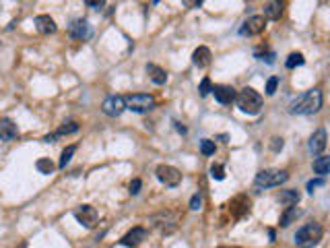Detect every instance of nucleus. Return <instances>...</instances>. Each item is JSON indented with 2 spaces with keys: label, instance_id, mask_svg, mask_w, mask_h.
<instances>
[{
  "label": "nucleus",
  "instance_id": "nucleus-1",
  "mask_svg": "<svg viewBox=\"0 0 330 248\" xmlns=\"http://www.w3.org/2000/svg\"><path fill=\"white\" fill-rule=\"evenodd\" d=\"M322 108V91L320 89H309L308 93L299 95L295 102L289 106L291 114H316Z\"/></svg>",
  "mask_w": 330,
  "mask_h": 248
},
{
  "label": "nucleus",
  "instance_id": "nucleus-2",
  "mask_svg": "<svg viewBox=\"0 0 330 248\" xmlns=\"http://www.w3.org/2000/svg\"><path fill=\"white\" fill-rule=\"evenodd\" d=\"M324 236V229L318 222H309L306 225H301L295 232V246L297 248H314L320 244Z\"/></svg>",
  "mask_w": 330,
  "mask_h": 248
},
{
  "label": "nucleus",
  "instance_id": "nucleus-3",
  "mask_svg": "<svg viewBox=\"0 0 330 248\" xmlns=\"http://www.w3.org/2000/svg\"><path fill=\"white\" fill-rule=\"evenodd\" d=\"M235 104L244 114L256 116V114H260V110H262V95L252 87H244L240 93H237Z\"/></svg>",
  "mask_w": 330,
  "mask_h": 248
},
{
  "label": "nucleus",
  "instance_id": "nucleus-4",
  "mask_svg": "<svg viewBox=\"0 0 330 248\" xmlns=\"http://www.w3.org/2000/svg\"><path fill=\"white\" fill-rule=\"evenodd\" d=\"M287 180H289L287 170H262L256 174L254 184L258 188H274V186H281Z\"/></svg>",
  "mask_w": 330,
  "mask_h": 248
},
{
  "label": "nucleus",
  "instance_id": "nucleus-5",
  "mask_svg": "<svg viewBox=\"0 0 330 248\" xmlns=\"http://www.w3.org/2000/svg\"><path fill=\"white\" fill-rule=\"evenodd\" d=\"M126 102V110H130V112H136V114H144V112H151L155 108V97L149 95V93H130L124 97Z\"/></svg>",
  "mask_w": 330,
  "mask_h": 248
},
{
  "label": "nucleus",
  "instance_id": "nucleus-6",
  "mask_svg": "<svg viewBox=\"0 0 330 248\" xmlns=\"http://www.w3.org/2000/svg\"><path fill=\"white\" fill-rule=\"evenodd\" d=\"M155 174H157L159 182H163L165 186H178L182 182V172L178 168H173V165H167V163L157 165Z\"/></svg>",
  "mask_w": 330,
  "mask_h": 248
},
{
  "label": "nucleus",
  "instance_id": "nucleus-7",
  "mask_svg": "<svg viewBox=\"0 0 330 248\" xmlns=\"http://www.w3.org/2000/svg\"><path fill=\"white\" fill-rule=\"evenodd\" d=\"M126 110V102H124V97L122 95H109L103 99V104H102V112L109 118H118L122 112Z\"/></svg>",
  "mask_w": 330,
  "mask_h": 248
},
{
  "label": "nucleus",
  "instance_id": "nucleus-8",
  "mask_svg": "<svg viewBox=\"0 0 330 248\" xmlns=\"http://www.w3.org/2000/svg\"><path fill=\"white\" fill-rule=\"evenodd\" d=\"M75 217H77V222H79L81 225H85L87 229L95 227V225H97V219H99L97 209L91 207V205H81V207L75 211Z\"/></svg>",
  "mask_w": 330,
  "mask_h": 248
},
{
  "label": "nucleus",
  "instance_id": "nucleus-9",
  "mask_svg": "<svg viewBox=\"0 0 330 248\" xmlns=\"http://www.w3.org/2000/svg\"><path fill=\"white\" fill-rule=\"evenodd\" d=\"M326 143H328V135H326V131H324V128H318V131L309 136L308 149H309V153L320 155V153L326 149Z\"/></svg>",
  "mask_w": 330,
  "mask_h": 248
},
{
  "label": "nucleus",
  "instance_id": "nucleus-10",
  "mask_svg": "<svg viewBox=\"0 0 330 248\" xmlns=\"http://www.w3.org/2000/svg\"><path fill=\"white\" fill-rule=\"evenodd\" d=\"M213 95L219 104H223V106H229V104H233L235 102V89L231 85H213Z\"/></svg>",
  "mask_w": 330,
  "mask_h": 248
},
{
  "label": "nucleus",
  "instance_id": "nucleus-11",
  "mask_svg": "<svg viewBox=\"0 0 330 248\" xmlns=\"http://www.w3.org/2000/svg\"><path fill=\"white\" fill-rule=\"evenodd\" d=\"M146 236H149V232H146L144 227H132L128 234H124L122 238H120V244L122 246H139L143 240H146Z\"/></svg>",
  "mask_w": 330,
  "mask_h": 248
},
{
  "label": "nucleus",
  "instance_id": "nucleus-12",
  "mask_svg": "<svg viewBox=\"0 0 330 248\" xmlns=\"http://www.w3.org/2000/svg\"><path fill=\"white\" fill-rule=\"evenodd\" d=\"M264 27H267V17H260V15H256V17H250L244 27H242V33L244 35H258L264 31Z\"/></svg>",
  "mask_w": 330,
  "mask_h": 248
},
{
  "label": "nucleus",
  "instance_id": "nucleus-13",
  "mask_svg": "<svg viewBox=\"0 0 330 248\" xmlns=\"http://www.w3.org/2000/svg\"><path fill=\"white\" fill-rule=\"evenodd\" d=\"M68 33L72 40H87V38H91V27L85 19H77L68 27Z\"/></svg>",
  "mask_w": 330,
  "mask_h": 248
},
{
  "label": "nucleus",
  "instance_id": "nucleus-14",
  "mask_svg": "<svg viewBox=\"0 0 330 248\" xmlns=\"http://www.w3.org/2000/svg\"><path fill=\"white\" fill-rule=\"evenodd\" d=\"M17 135H19V128H17V124L11 118H0V141L8 143L17 139Z\"/></svg>",
  "mask_w": 330,
  "mask_h": 248
},
{
  "label": "nucleus",
  "instance_id": "nucleus-15",
  "mask_svg": "<svg viewBox=\"0 0 330 248\" xmlns=\"http://www.w3.org/2000/svg\"><path fill=\"white\" fill-rule=\"evenodd\" d=\"M35 27H38V31L41 35H52V33L58 31V25L50 15H38L35 17Z\"/></svg>",
  "mask_w": 330,
  "mask_h": 248
},
{
  "label": "nucleus",
  "instance_id": "nucleus-16",
  "mask_svg": "<svg viewBox=\"0 0 330 248\" xmlns=\"http://www.w3.org/2000/svg\"><path fill=\"white\" fill-rule=\"evenodd\" d=\"M283 13H285V0H272V2H268L267 8H264V17L270 21H279Z\"/></svg>",
  "mask_w": 330,
  "mask_h": 248
},
{
  "label": "nucleus",
  "instance_id": "nucleus-17",
  "mask_svg": "<svg viewBox=\"0 0 330 248\" xmlns=\"http://www.w3.org/2000/svg\"><path fill=\"white\" fill-rule=\"evenodd\" d=\"M210 58H213V54H210L206 45H200V48H196L194 54H192V62H194L198 68H206L210 64Z\"/></svg>",
  "mask_w": 330,
  "mask_h": 248
},
{
  "label": "nucleus",
  "instance_id": "nucleus-18",
  "mask_svg": "<svg viewBox=\"0 0 330 248\" xmlns=\"http://www.w3.org/2000/svg\"><path fill=\"white\" fill-rule=\"evenodd\" d=\"M146 75L151 77V81L155 85H163L165 81H167V75H165V70L157 64H146Z\"/></svg>",
  "mask_w": 330,
  "mask_h": 248
},
{
  "label": "nucleus",
  "instance_id": "nucleus-19",
  "mask_svg": "<svg viewBox=\"0 0 330 248\" xmlns=\"http://www.w3.org/2000/svg\"><path fill=\"white\" fill-rule=\"evenodd\" d=\"M314 172L318 174V176H328L330 174V155H320V158H316L314 161Z\"/></svg>",
  "mask_w": 330,
  "mask_h": 248
},
{
  "label": "nucleus",
  "instance_id": "nucleus-20",
  "mask_svg": "<svg viewBox=\"0 0 330 248\" xmlns=\"http://www.w3.org/2000/svg\"><path fill=\"white\" fill-rule=\"evenodd\" d=\"M279 201H281L283 205L291 207V205H297V203H299V201H301V195H299V190H295V188L283 190V192H281V197H279Z\"/></svg>",
  "mask_w": 330,
  "mask_h": 248
},
{
  "label": "nucleus",
  "instance_id": "nucleus-21",
  "mask_svg": "<svg viewBox=\"0 0 330 248\" xmlns=\"http://www.w3.org/2000/svg\"><path fill=\"white\" fill-rule=\"evenodd\" d=\"M301 215V211L295 207V205H291V207H287V211L285 213L281 215V227H289L293 222H295V219Z\"/></svg>",
  "mask_w": 330,
  "mask_h": 248
},
{
  "label": "nucleus",
  "instance_id": "nucleus-22",
  "mask_svg": "<svg viewBox=\"0 0 330 248\" xmlns=\"http://www.w3.org/2000/svg\"><path fill=\"white\" fill-rule=\"evenodd\" d=\"M35 168H38L41 174H52V172H54V168H56V165L52 163V159H48V158H41V159H38V161H35Z\"/></svg>",
  "mask_w": 330,
  "mask_h": 248
},
{
  "label": "nucleus",
  "instance_id": "nucleus-23",
  "mask_svg": "<svg viewBox=\"0 0 330 248\" xmlns=\"http://www.w3.org/2000/svg\"><path fill=\"white\" fill-rule=\"evenodd\" d=\"M306 62V58H304V54H299V52H293V54H289V58H287V68H295V67H301V64Z\"/></svg>",
  "mask_w": 330,
  "mask_h": 248
},
{
  "label": "nucleus",
  "instance_id": "nucleus-24",
  "mask_svg": "<svg viewBox=\"0 0 330 248\" xmlns=\"http://www.w3.org/2000/svg\"><path fill=\"white\" fill-rule=\"evenodd\" d=\"M75 151H77V145H68L66 149L62 151V158H60V168H66V163L72 159V155H75Z\"/></svg>",
  "mask_w": 330,
  "mask_h": 248
},
{
  "label": "nucleus",
  "instance_id": "nucleus-25",
  "mask_svg": "<svg viewBox=\"0 0 330 248\" xmlns=\"http://www.w3.org/2000/svg\"><path fill=\"white\" fill-rule=\"evenodd\" d=\"M77 131H79V124L77 122H66L64 126H60L54 135H56V136H64V135H72V133H77Z\"/></svg>",
  "mask_w": 330,
  "mask_h": 248
},
{
  "label": "nucleus",
  "instance_id": "nucleus-26",
  "mask_svg": "<svg viewBox=\"0 0 330 248\" xmlns=\"http://www.w3.org/2000/svg\"><path fill=\"white\" fill-rule=\"evenodd\" d=\"M215 143L213 141H208V139H203L200 141V151H203V155H215Z\"/></svg>",
  "mask_w": 330,
  "mask_h": 248
},
{
  "label": "nucleus",
  "instance_id": "nucleus-27",
  "mask_svg": "<svg viewBox=\"0 0 330 248\" xmlns=\"http://www.w3.org/2000/svg\"><path fill=\"white\" fill-rule=\"evenodd\" d=\"M210 176H213L215 180H223L225 178V168L223 165H219V163H213L210 165Z\"/></svg>",
  "mask_w": 330,
  "mask_h": 248
},
{
  "label": "nucleus",
  "instance_id": "nucleus-28",
  "mask_svg": "<svg viewBox=\"0 0 330 248\" xmlns=\"http://www.w3.org/2000/svg\"><path fill=\"white\" fill-rule=\"evenodd\" d=\"M198 91H200V95H208V93H213V83H210V79L208 77H205L203 79V83H200V87H198Z\"/></svg>",
  "mask_w": 330,
  "mask_h": 248
},
{
  "label": "nucleus",
  "instance_id": "nucleus-29",
  "mask_svg": "<svg viewBox=\"0 0 330 248\" xmlns=\"http://www.w3.org/2000/svg\"><path fill=\"white\" fill-rule=\"evenodd\" d=\"M277 87H279V77H270L267 81V95H274V93H277Z\"/></svg>",
  "mask_w": 330,
  "mask_h": 248
},
{
  "label": "nucleus",
  "instance_id": "nucleus-30",
  "mask_svg": "<svg viewBox=\"0 0 330 248\" xmlns=\"http://www.w3.org/2000/svg\"><path fill=\"white\" fill-rule=\"evenodd\" d=\"M200 207H203V197H200V195H194V197L190 199V209H192V211H198Z\"/></svg>",
  "mask_w": 330,
  "mask_h": 248
},
{
  "label": "nucleus",
  "instance_id": "nucleus-31",
  "mask_svg": "<svg viewBox=\"0 0 330 248\" xmlns=\"http://www.w3.org/2000/svg\"><path fill=\"white\" fill-rule=\"evenodd\" d=\"M324 186V178H316V180H309L308 182V192H314V188Z\"/></svg>",
  "mask_w": 330,
  "mask_h": 248
},
{
  "label": "nucleus",
  "instance_id": "nucleus-32",
  "mask_svg": "<svg viewBox=\"0 0 330 248\" xmlns=\"http://www.w3.org/2000/svg\"><path fill=\"white\" fill-rule=\"evenodd\" d=\"M141 186H143V182H141L139 178H134V180L130 182V195H139V192H141Z\"/></svg>",
  "mask_w": 330,
  "mask_h": 248
},
{
  "label": "nucleus",
  "instance_id": "nucleus-33",
  "mask_svg": "<svg viewBox=\"0 0 330 248\" xmlns=\"http://www.w3.org/2000/svg\"><path fill=\"white\" fill-rule=\"evenodd\" d=\"M82 2L91 8H103L105 6V0H82Z\"/></svg>",
  "mask_w": 330,
  "mask_h": 248
},
{
  "label": "nucleus",
  "instance_id": "nucleus-34",
  "mask_svg": "<svg viewBox=\"0 0 330 248\" xmlns=\"http://www.w3.org/2000/svg\"><path fill=\"white\" fill-rule=\"evenodd\" d=\"M283 145H285V143H283V139H279V136H274L272 143H270V149H272V151H281V149H283Z\"/></svg>",
  "mask_w": 330,
  "mask_h": 248
},
{
  "label": "nucleus",
  "instance_id": "nucleus-35",
  "mask_svg": "<svg viewBox=\"0 0 330 248\" xmlns=\"http://www.w3.org/2000/svg\"><path fill=\"white\" fill-rule=\"evenodd\" d=\"M182 2H184L186 8H198L200 4L205 2V0H182Z\"/></svg>",
  "mask_w": 330,
  "mask_h": 248
},
{
  "label": "nucleus",
  "instance_id": "nucleus-36",
  "mask_svg": "<svg viewBox=\"0 0 330 248\" xmlns=\"http://www.w3.org/2000/svg\"><path fill=\"white\" fill-rule=\"evenodd\" d=\"M176 124V128H178V133H182V135H186V126H182L180 122H173Z\"/></svg>",
  "mask_w": 330,
  "mask_h": 248
},
{
  "label": "nucleus",
  "instance_id": "nucleus-37",
  "mask_svg": "<svg viewBox=\"0 0 330 248\" xmlns=\"http://www.w3.org/2000/svg\"><path fill=\"white\" fill-rule=\"evenodd\" d=\"M219 248H242V246H219Z\"/></svg>",
  "mask_w": 330,
  "mask_h": 248
}]
</instances>
